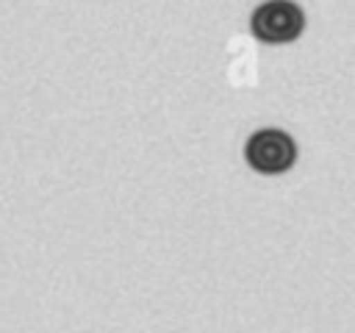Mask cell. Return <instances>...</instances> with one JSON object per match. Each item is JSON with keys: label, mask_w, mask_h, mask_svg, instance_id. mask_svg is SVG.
Here are the masks:
<instances>
[{"label": "cell", "mask_w": 355, "mask_h": 333, "mask_svg": "<svg viewBox=\"0 0 355 333\" xmlns=\"http://www.w3.org/2000/svg\"><path fill=\"white\" fill-rule=\"evenodd\" d=\"M305 31V11L294 0H266L250 17V33L266 44H288Z\"/></svg>", "instance_id": "cell-1"}, {"label": "cell", "mask_w": 355, "mask_h": 333, "mask_svg": "<svg viewBox=\"0 0 355 333\" xmlns=\"http://www.w3.org/2000/svg\"><path fill=\"white\" fill-rule=\"evenodd\" d=\"M244 161L258 175H283L297 161V142L280 128H261L247 139Z\"/></svg>", "instance_id": "cell-2"}]
</instances>
